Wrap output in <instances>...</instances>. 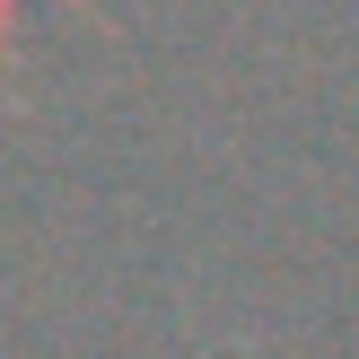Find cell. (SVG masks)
<instances>
[{
  "instance_id": "1",
  "label": "cell",
  "mask_w": 359,
  "mask_h": 359,
  "mask_svg": "<svg viewBox=\"0 0 359 359\" xmlns=\"http://www.w3.org/2000/svg\"><path fill=\"white\" fill-rule=\"evenodd\" d=\"M9 18H18V0H0V35H9Z\"/></svg>"
}]
</instances>
